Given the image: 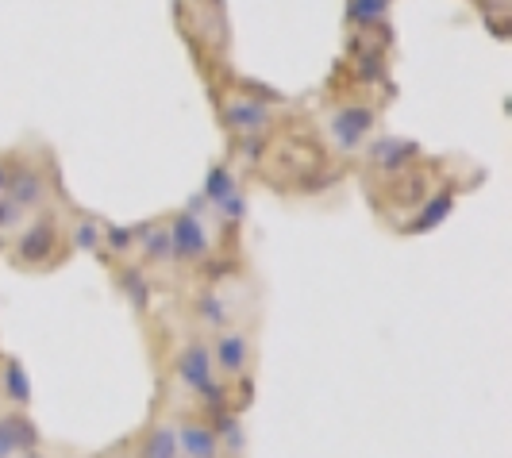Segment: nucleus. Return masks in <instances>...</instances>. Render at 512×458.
Wrapping results in <instances>:
<instances>
[]
</instances>
